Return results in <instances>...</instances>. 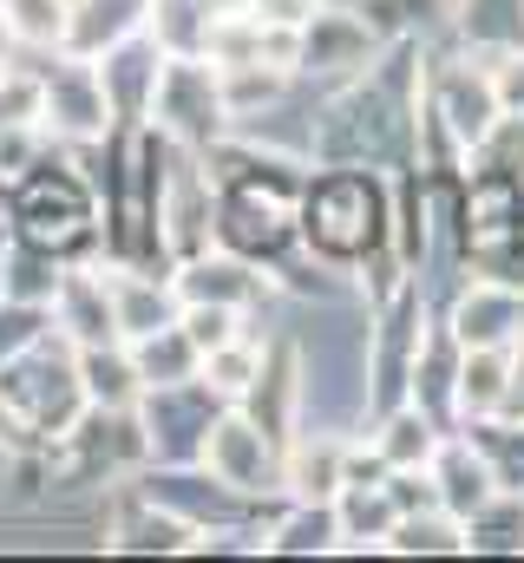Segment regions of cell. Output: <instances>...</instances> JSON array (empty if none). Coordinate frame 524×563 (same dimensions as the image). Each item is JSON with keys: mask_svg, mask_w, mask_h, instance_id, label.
Returning a JSON list of instances; mask_svg holds the SVG:
<instances>
[{"mask_svg": "<svg viewBox=\"0 0 524 563\" xmlns=\"http://www.w3.org/2000/svg\"><path fill=\"white\" fill-rule=\"evenodd\" d=\"M499 394H505V361H499L492 347H472V361H466V387H459V400H466L472 413H492V407H499Z\"/></svg>", "mask_w": 524, "mask_h": 563, "instance_id": "6da1fadb", "label": "cell"}, {"mask_svg": "<svg viewBox=\"0 0 524 563\" xmlns=\"http://www.w3.org/2000/svg\"><path fill=\"white\" fill-rule=\"evenodd\" d=\"M308 13H315V0H256V20H282V26H295Z\"/></svg>", "mask_w": 524, "mask_h": 563, "instance_id": "3957f363", "label": "cell"}, {"mask_svg": "<svg viewBox=\"0 0 524 563\" xmlns=\"http://www.w3.org/2000/svg\"><path fill=\"white\" fill-rule=\"evenodd\" d=\"M250 374H256V361H250L243 347H230V341H223V347H210V380H217L223 394H243V387H250Z\"/></svg>", "mask_w": 524, "mask_h": 563, "instance_id": "7a4b0ae2", "label": "cell"}]
</instances>
